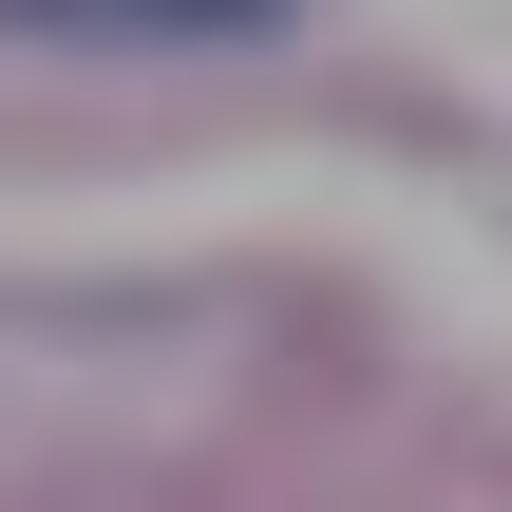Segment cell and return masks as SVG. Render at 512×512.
I'll list each match as a JSON object with an SVG mask.
<instances>
[{
    "mask_svg": "<svg viewBox=\"0 0 512 512\" xmlns=\"http://www.w3.org/2000/svg\"><path fill=\"white\" fill-rule=\"evenodd\" d=\"M19 38H76V57H209V38H266L285 0H0Z\"/></svg>",
    "mask_w": 512,
    "mask_h": 512,
    "instance_id": "cell-1",
    "label": "cell"
}]
</instances>
